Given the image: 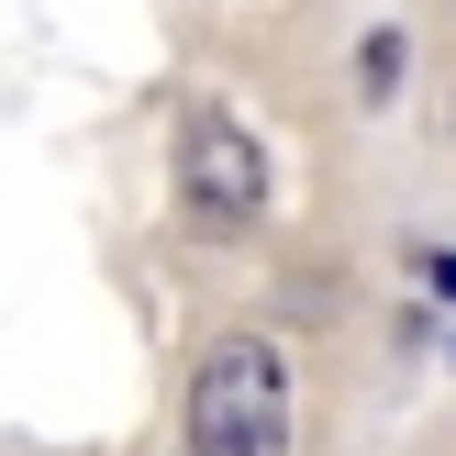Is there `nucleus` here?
<instances>
[{
    "label": "nucleus",
    "instance_id": "obj_2",
    "mask_svg": "<svg viewBox=\"0 0 456 456\" xmlns=\"http://www.w3.org/2000/svg\"><path fill=\"white\" fill-rule=\"evenodd\" d=\"M178 200H190L212 234L256 223V200H267V156H256V134H245L234 111H200V123L178 134Z\"/></svg>",
    "mask_w": 456,
    "mask_h": 456
},
{
    "label": "nucleus",
    "instance_id": "obj_1",
    "mask_svg": "<svg viewBox=\"0 0 456 456\" xmlns=\"http://www.w3.org/2000/svg\"><path fill=\"white\" fill-rule=\"evenodd\" d=\"M190 456H289V368L267 334H223L190 379Z\"/></svg>",
    "mask_w": 456,
    "mask_h": 456
},
{
    "label": "nucleus",
    "instance_id": "obj_3",
    "mask_svg": "<svg viewBox=\"0 0 456 456\" xmlns=\"http://www.w3.org/2000/svg\"><path fill=\"white\" fill-rule=\"evenodd\" d=\"M435 289H445V301H456V256H435Z\"/></svg>",
    "mask_w": 456,
    "mask_h": 456
}]
</instances>
